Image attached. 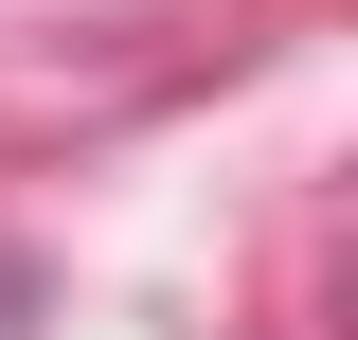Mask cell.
<instances>
[{
	"instance_id": "obj_1",
	"label": "cell",
	"mask_w": 358,
	"mask_h": 340,
	"mask_svg": "<svg viewBox=\"0 0 358 340\" xmlns=\"http://www.w3.org/2000/svg\"><path fill=\"white\" fill-rule=\"evenodd\" d=\"M54 323V251H18V233H0V340H36Z\"/></svg>"
}]
</instances>
